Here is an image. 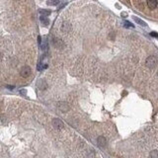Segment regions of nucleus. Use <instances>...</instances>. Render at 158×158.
<instances>
[{
	"mask_svg": "<svg viewBox=\"0 0 158 158\" xmlns=\"http://www.w3.org/2000/svg\"><path fill=\"white\" fill-rule=\"evenodd\" d=\"M145 64L148 68H154L157 64V58L154 56V55H150L146 58V61H145Z\"/></svg>",
	"mask_w": 158,
	"mask_h": 158,
	"instance_id": "f257e3e1",
	"label": "nucleus"
},
{
	"mask_svg": "<svg viewBox=\"0 0 158 158\" xmlns=\"http://www.w3.org/2000/svg\"><path fill=\"white\" fill-rule=\"evenodd\" d=\"M31 73H32V69H31V67L28 66V65L23 66V67L21 68V70H20V74H21V76L24 77V78L29 77V76L31 75Z\"/></svg>",
	"mask_w": 158,
	"mask_h": 158,
	"instance_id": "f03ea898",
	"label": "nucleus"
},
{
	"mask_svg": "<svg viewBox=\"0 0 158 158\" xmlns=\"http://www.w3.org/2000/svg\"><path fill=\"white\" fill-rule=\"evenodd\" d=\"M53 126L55 128V129L60 130V129H62V128L64 127V124H63V123H62V121H60L59 119H53Z\"/></svg>",
	"mask_w": 158,
	"mask_h": 158,
	"instance_id": "7ed1b4c3",
	"label": "nucleus"
},
{
	"mask_svg": "<svg viewBox=\"0 0 158 158\" xmlns=\"http://www.w3.org/2000/svg\"><path fill=\"white\" fill-rule=\"evenodd\" d=\"M37 86H38V88L40 90H46L48 88V84H47V82L44 79H40L38 81V83H37Z\"/></svg>",
	"mask_w": 158,
	"mask_h": 158,
	"instance_id": "20e7f679",
	"label": "nucleus"
},
{
	"mask_svg": "<svg viewBox=\"0 0 158 158\" xmlns=\"http://www.w3.org/2000/svg\"><path fill=\"white\" fill-rule=\"evenodd\" d=\"M53 44L55 48H59V49H61V48L63 47V42H62L61 40L57 39V38H53Z\"/></svg>",
	"mask_w": 158,
	"mask_h": 158,
	"instance_id": "39448f33",
	"label": "nucleus"
},
{
	"mask_svg": "<svg viewBox=\"0 0 158 158\" xmlns=\"http://www.w3.org/2000/svg\"><path fill=\"white\" fill-rule=\"evenodd\" d=\"M58 108H59V110H60L61 112H63V113H65V112H67V111L69 110V106L67 105L65 102H59V103H58Z\"/></svg>",
	"mask_w": 158,
	"mask_h": 158,
	"instance_id": "423d86ee",
	"label": "nucleus"
},
{
	"mask_svg": "<svg viewBox=\"0 0 158 158\" xmlns=\"http://www.w3.org/2000/svg\"><path fill=\"white\" fill-rule=\"evenodd\" d=\"M147 5L150 9H155L157 7V1L156 0H147Z\"/></svg>",
	"mask_w": 158,
	"mask_h": 158,
	"instance_id": "0eeeda50",
	"label": "nucleus"
},
{
	"mask_svg": "<svg viewBox=\"0 0 158 158\" xmlns=\"http://www.w3.org/2000/svg\"><path fill=\"white\" fill-rule=\"evenodd\" d=\"M97 141H98V144L100 145V146H105L106 145V138L104 136H99L98 137V139H97Z\"/></svg>",
	"mask_w": 158,
	"mask_h": 158,
	"instance_id": "6e6552de",
	"label": "nucleus"
},
{
	"mask_svg": "<svg viewBox=\"0 0 158 158\" xmlns=\"http://www.w3.org/2000/svg\"><path fill=\"white\" fill-rule=\"evenodd\" d=\"M70 24L69 23H67V22H64L63 24H62V27H61V30L63 31V32H67V31H69L70 30Z\"/></svg>",
	"mask_w": 158,
	"mask_h": 158,
	"instance_id": "1a4fd4ad",
	"label": "nucleus"
},
{
	"mask_svg": "<svg viewBox=\"0 0 158 158\" xmlns=\"http://www.w3.org/2000/svg\"><path fill=\"white\" fill-rule=\"evenodd\" d=\"M40 20H41V22H42V24L43 25H45V26H48L49 25V23H50V21H49V19L46 17V16H41V18H40Z\"/></svg>",
	"mask_w": 158,
	"mask_h": 158,
	"instance_id": "9d476101",
	"label": "nucleus"
},
{
	"mask_svg": "<svg viewBox=\"0 0 158 158\" xmlns=\"http://www.w3.org/2000/svg\"><path fill=\"white\" fill-rule=\"evenodd\" d=\"M40 47H41V49H42V51H47L48 50V42H47V40H44L41 44H40Z\"/></svg>",
	"mask_w": 158,
	"mask_h": 158,
	"instance_id": "9b49d317",
	"label": "nucleus"
},
{
	"mask_svg": "<svg viewBox=\"0 0 158 158\" xmlns=\"http://www.w3.org/2000/svg\"><path fill=\"white\" fill-rule=\"evenodd\" d=\"M133 20L137 23V24H139L140 26H143V27H146L147 25H146V23L145 22H143L141 19H139V18H137V17H133Z\"/></svg>",
	"mask_w": 158,
	"mask_h": 158,
	"instance_id": "f8f14e48",
	"label": "nucleus"
},
{
	"mask_svg": "<svg viewBox=\"0 0 158 158\" xmlns=\"http://www.w3.org/2000/svg\"><path fill=\"white\" fill-rule=\"evenodd\" d=\"M40 13L43 16H49L51 14V11L50 10H46V9H42V10H40Z\"/></svg>",
	"mask_w": 158,
	"mask_h": 158,
	"instance_id": "ddd939ff",
	"label": "nucleus"
},
{
	"mask_svg": "<svg viewBox=\"0 0 158 158\" xmlns=\"http://www.w3.org/2000/svg\"><path fill=\"white\" fill-rule=\"evenodd\" d=\"M47 67H48V64H41V63H40L37 68H38L39 71H41V70H43V69H46Z\"/></svg>",
	"mask_w": 158,
	"mask_h": 158,
	"instance_id": "4468645a",
	"label": "nucleus"
},
{
	"mask_svg": "<svg viewBox=\"0 0 158 158\" xmlns=\"http://www.w3.org/2000/svg\"><path fill=\"white\" fill-rule=\"evenodd\" d=\"M150 157L151 158H158V151L157 150H153L150 152Z\"/></svg>",
	"mask_w": 158,
	"mask_h": 158,
	"instance_id": "2eb2a0df",
	"label": "nucleus"
},
{
	"mask_svg": "<svg viewBox=\"0 0 158 158\" xmlns=\"http://www.w3.org/2000/svg\"><path fill=\"white\" fill-rule=\"evenodd\" d=\"M58 3H59V0H51L49 2V4H51V5H57Z\"/></svg>",
	"mask_w": 158,
	"mask_h": 158,
	"instance_id": "dca6fc26",
	"label": "nucleus"
},
{
	"mask_svg": "<svg viewBox=\"0 0 158 158\" xmlns=\"http://www.w3.org/2000/svg\"><path fill=\"white\" fill-rule=\"evenodd\" d=\"M124 24H125V26H126V27H130V28H133V27H134L132 24V23H130V22H128V21H126Z\"/></svg>",
	"mask_w": 158,
	"mask_h": 158,
	"instance_id": "f3484780",
	"label": "nucleus"
},
{
	"mask_svg": "<svg viewBox=\"0 0 158 158\" xmlns=\"http://www.w3.org/2000/svg\"><path fill=\"white\" fill-rule=\"evenodd\" d=\"M150 35H151V36H153V37H155V38H158V34L157 33H155V32L150 33Z\"/></svg>",
	"mask_w": 158,
	"mask_h": 158,
	"instance_id": "a211bd4d",
	"label": "nucleus"
},
{
	"mask_svg": "<svg viewBox=\"0 0 158 158\" xmlns=\"http://www.w3.org/2000/svg\"><path fill=\"white\" fill-rule=\"evenodd\" d=\"M20 93H21V94H22V95H26V90H24V89H23V90H21V91H20Z\"/></svg>",
	"mask_w": 158,
	"mask_h": 158,
	"instance_id": "6ab92c4d",
	"label": "nucleus"
},
{
	"mask_svg": "<svg viewBox=\"0 0 158 158\" xmlns=\"http://www.w3.org/2000/svg\"><path fill=\"white\" fill-rule=\"evenodd\" d=\"M7 88H8V89H10V90H12V89H14V86H10V85H7Z\"/></svg>",
	"mask_w": 158,
	"mask_h": 158,
	"instance_id": "aec40b11",
	"label": "nucleus"
}]
</instances>
